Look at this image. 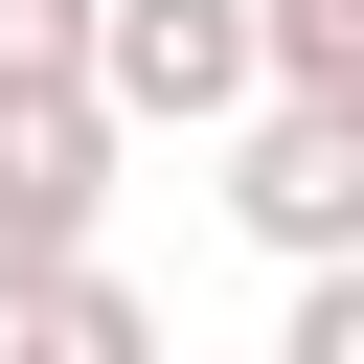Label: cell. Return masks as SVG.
Returning <instances> with one entry per match:
<instances>
[{
	"label": "cell",
	"instance_id": "52a82bcc",
	"mask_svg": "<svg viewBox=\"0 0 364 364\" xmlns=\"http://www.w3.org/2000/svg\"><path fill=\"white\" fill-rule=\"evenodd\" d=\"M273 364H364V250H296V318H273Z\"/></svg>",
	"mask_w": 364,
	"mask_h": 364
},
{
	"label": "cell",
	"instance_id": "8992f818",
	"mask_svg": "<svg viewBox=\"0 0 364 364\" xmlns=\"http://www.w3.org/2000/svg\"><path fill=\"white\" fill-rule=\"evenodd\" d=\"M0 114H91V0H0Z\"/></svg>",
	"mask_w": 364,
	"mask_h": 364
},
{
	"label": "cell",
	"instance_id": "3957f363",
	"mask_svg": "<svg viewBox=\"0 0 364 364\" xmlns=\"http://www.w3.org/2000/svg\"><path fill=\"white\" fill-rule=\"evenodd\" d=\"M114 228V114H0V296H46Z\"/></svg>",
	"mask_w": 364,
	"mask_h": 364
},
{
	"label": "cell",
	"instance_id": "7a4b0ae2",
	"mask_svg": "<svg viewBox=\"0 0 364 364\" xmlns=\"http://www.w3.org/2000/svg\"><path fill=\"white\" fill-rule=\"evenodd\" d=\"M91 114L114 136H228L250 114V0H91Z\"/></svg>",
	"mask_w": 364,
	"mask_h": 364
},
{
	"label": "cell",
	"instance_id": "5b68a950",
	"mask_svg": "<svg viewBox=\"0 0 364 364\" xmlns=\"http://www.w3.org/2000/svg\"><path fill=\"white\" fill-rule=\"evenodd\" d=\"M250 91H364V0H250Z\"/></svg>",
	"mask_w": 364,
	"mask_h": 364
},
{
	"label": "cell",
	"instance_id": "277c9868",
	"mask_svg": "<svg viewBox=\"0 0 364 364\" xmlns=\"http://www.w3.org/2000/svg\"><path fill=\"white\" fill-rule=\"evenodd\" d=\"M0 364H159V318H136V273H114V250H68L46 296H0Z\"/></svg>",
	"mask_w": 364,
	"mask_h": 364
},
{
	"label": "cell",
	"instance_id": "6da1fadb",
	"mask_svg": "<svg viewBox=\"0 0 364 364\" xmlns=\"http://www.w3.org/2000/svg\"><path fill=\"white\" fill-rule=\"evenodd\" d=\"M228 228L296 273V250H364V91H250L228 114Z\"/></svg>",
	"mask_w": 364,
	"mask_h": 364
}]
</instances>
